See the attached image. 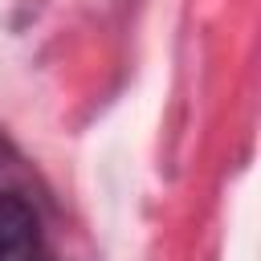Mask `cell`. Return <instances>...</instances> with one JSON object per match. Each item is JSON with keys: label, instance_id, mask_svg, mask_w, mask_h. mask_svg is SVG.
Wrapping results in <instances>:
<instances>
[{"label": "cell", "instance_id": "obj_1", "mask_svg": "<svg viewBox=\"0 0 261 261\" xmlns=\"http://www.w3.org/2000/svg\"><path fill=\"white\" fill-rule=\"evenodd\" d=\"M37 245H41L37 212L20 196L0 192V261H33Z\"/></svg>", "mask_w": 261, "mask_h": 261}]
</instances>
